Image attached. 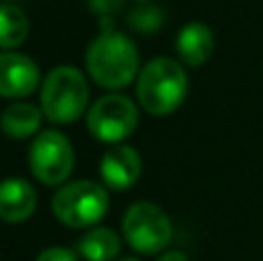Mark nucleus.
Segmentation results:
<instances>
[{"instance_id":"7ed1b4c3","label":"nucleus","mask_w":263,"mask_h":261,"mask_svg":"<svg viewBox=\"0 0 263 261\" xmlns=\"http://www.w3.org/2000/svg\"><path fill=\"white\" fill-rule=\"evenodd\" d=\"M88 106V81L77 67H55L42 83V111L51 123H74Z\"/></svg>"},{"instance_id":"423d86ee","label":"nucleus","mask_w":263,"mask_h":261,"mask_svg":"<svg viewBox=\"0 0 263 261\" xmlns=\"http://www.w3.org/2000/svg\"><path fill=\"white\" fill-rule=\"evenodd\" d=\"M30 171L42 185H60L69 178L74 169L72 143L58 129L40 132L30 146Z\"/></svg>"},{"instance_id":"6ab92c4d","label":"nucleus","mask_w":263,"mask_h":261,"mask_svg":"<svg viewBox=\"0 0 263 261\" xmlns=\"http://www.w3.org/2000/svg\"><path fill=\"white\" fill-rule=\"evenodd\" d=\"M120 261H139V259H134V257H127V259H120Z\"/></svg>"},{"instance_id":"0eeeda50","label":"nucleus","mask_w":263,"mask_h":261,"mask_svg":"<svg viewBox=\"0 0 263 261\" xmlns=\"http://www.w3.org/2000/svg\"><path fill=\"white\" fill-rule=\"evenodd\" d=\"M88 132L104 143H118L127 139L139 125V111L125 95H104L88 111Z\"/></svg>"},{"instance_id":"dca6fc26","label":"nucleus","mask_w":263,"mask_h":261,"mask_svg":"<svg viewBox=\"0 0 263 261\" xmlns=\"http://www.w3.org/2000/svg\"><path fill=\"white\" fill-rule=\"evenodd\" d=\"M123 5H125V0H88V7L95 14L104 16V21L109 16H114V14H118L123 9Z\"/></svg>"},{"instance_id":"f3484780","label":"nucleus","mask_w":263,"mask_h":261,"mask_svg":"<svg viewBox=\"0 0 263 261\" xmlns=\"http://www.w3.org/2000/svg\"><path fill=\"white\" fill-rule=\"evenodd\" d=\"M37 261H79L77 254L72 250H65V248H51L44 250V252L37 257Z\"/></svg>"},{"instance_id":"ddd939ff","label":"nucleus","mask_w":263,"mask_h":261,"mask_svg":"<svg viewBox=\"0 0 263 261\" xmlns=\"http://www.w3.org/2000/svg\"><path fill=\"white\" fill-rule=\"evenodd\" d=\"M42 114L32 104H12L3 114V129L12 139H26L40 129Z\"/></svg>"},{"instance_id":"6e6552de","label":"nucleus","mask_w":263,"mask_h":261,"mask_svg":"<svg viewBox=\"0 0 263 261\" xmlns=\"http://www.w3.org/2000/svg\"><path fill=\"white\" fill-rule=\"evenodd\" d=\"M40 83V67L28 55L5 51L0 55V92L3 97H26Z\"/></svg>"},{"instance_id":"20e7f679","label":"nucleus","mask_w":263,"mask_h":261,"mask_svg":"<svg viewBox=\"0 0 263 261\" xmlns=\"http://www.w3.org/2000/svg\"><path fill=\"white\" fill-rule=\"evenodd\" d=\"M51 211L65 227L72 229L92 227L109 211V194L92 180H74L55 192Z\"/></svg>"},{"instance_id":"4468645a","label":"nucleus","mask_w":263,"mask_h":261,"mask_svg":"<svg viewBox=\"0 0 263 261\" xmlns=\"http://www.w3.org/2000/svg\"><path fill=\"white\" fill-rule=\"evenodd\" d=\"M28 37V18L16 5H3L0 9V46L5 51L23 44Z\"/></svg>"},{"instance_id":"39448f33","label":"nucleus","mask_w":263,"mask_h":261,"mask_svg":"<svg viewBox=\"0 0 263 261\" xmlns=\"http://www.w3.org/2000/svg\"><path fill=\"white\" fill-rule=\"evenodd\" d=\"M123 236L136 252L159 254L173 238L171 220L157 203L136 201L123 217Z\"/></svg>"},{"instance_id":"1a4fd4ad","label":"nucleus","mask_w":263,"mask_h":261,"mask_svg":"<svg viewBox=\"0 0 263 261\" xmlns=\"http://www.w3.org/2000/svg\"><path fill=\"white\" fill-rule=\"evenodd\" d=\"M100 174L106 188L125 192L141 176V155L129 146H114L104 153Z\"/></svg>"},{"instance_id":"f03ea898","label":"nucleus","mask_w":263,"mask_h":261,"mask_svg":"<svg viewBox=\"0 0 263 261\" xmlns=\"http://www.w3.org/2000/svg\"><path fill=\"white\" fill-rule=\"evenodd\" d=\"M139 102L150 116H168L187 97V74L173 58H155L141 69L136 83Z\"/></svg>"},{"instance_id":"9b49d317","label":"nucleus","mask_w":263,"mask_h":261,"mask_svg":"<svg viewBox=\"0 0 263 261\" xmlns=\"http://www.w3.org/2000/svg\"><path fill=\"white\" fill-rule=\"evenodd\" d=\"M176 51L185 65H190V67H201L203 63H208L215 51L213 30H210L205 23H199V21L187 23V26H182L180 32H178Z\"/></svg>"},{"instance_id":"aec40b11","label":"nucleus","mask_w":263,"mask_h":261,"mask_svg":"<svg viewBox=\"0 0 263 261\" xmlns=\"http://www.w3.org/2000/svg\"><path fill=\"white\" fill-rule=\"evenodd\" d=\"M141 3H145V0H141Z\"/></svg>"},{"instance_id":"9d476101","label":"nucleus","mask_w":263,"mask_h":261,"mask_svg":"<svg viewBox=\"0 0 263 261\" xmlns=\"http://www.w3.org/2000/svg\"><path fill=\"white\" fill-rule=\"evenodd\" d=\"M37 208V192L28 180L7 178L0 192V215L9 225L26 222Z\"/></svg>"},{"instance_id":"f257e3e1","label":"nucleus","mask_w":263,"mask_h":261,"mask_svg":"<svg viewBox=\"0 0 263 261\" xmlns=\"http://www.w3.org/2000/svg\"><path fill=\"white\" fill-rule=\"evenodd\" d=\"M86 67L97 86L120 90L129 86L139 72V51L127 35L104 28V32L88 44Z\"/></svg>"},{"instance_id":"2eb2a0df","label":"nucleus","mask_w":263,"mask_h":261,"mask_svg":"<svg viewBox=\"0 0 263 261\" xmlns=\"http://www.w3.org/2000/svg\"><path fill=\"white\" fill-rule=\"evenodd\" d=\"M127 23L139 32H157L164 23V12L155 5H139L129 12Z\"/></svg>"},{"instance_id":"a211bd4d","label":"nucleus","mask_w":263,"mask_h":261,"mask_svg":"<svg viewBox=\"0 0 263 261\" xmlns=\"http://www.w3.org/2000/svg\"><path fill=\"white\" fill-rule=\"evenodd\" d=\"M157 261H187V257L182 252H164Z\"/></svg>"},{"instance_id":"f8f14e48","label":"nucleus","mask_w":263,"mask_h":261,"mask_svg":"<svg viewBox=\"0 0 263 261\" xmlns=\"http://www.w3.org/2000/svg\"><path fill=\"white\" fill-rule=\"evenodd\" d=\"M77 252L86 261H114L120 254V238L114 229L97 227L79 240Z\"/></svg>"}]
</instances>
